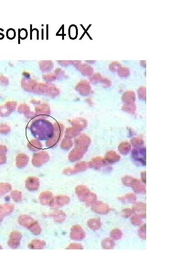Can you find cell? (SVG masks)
<instances>
[{"label": "cell", "instance_id": "52a82bcc", "mask_svg": "<svg viewBox=\"0 0 172 258\" xmlns=\"http://www.w3.org/2000/svg\"><path fill=\"white\" fill-rule=\"evenodd\" d=\"M119 71H123V73L120 74V75H121L122 77L127 76L129 74V70L127 68H121L119 69Z\"/></svg>", "mask_w": 172, "mask_h": 258}, {"label": "cell", "instance_id": "5b68a950", "mask_svg": "<svg viewBox=\"0 0 172 258\" xmlns=\"http://www.w3.org/2000/svg\"><path fill=\"white\" fill-rule=\"evenodd\" d=\"M45 242L40 241H34L30 244V248L31 249H42L45 246Z\"/></svg>", "mask_w": 172, "mask_h": 258}, {"label": "cell", "instance_id": "3957f363", "mask_svg": "<svg viewBox=\"0 0 172 258\" xmlns=\"http://www.w3.org/2000/svg\"><path fill=\"white\" fill-rule=\"evenodd\" d=\"M39 180L35 177L28 179L26 182V187L29 191H36L39 188Z\"/></svg>", "mask_w": 172, "mask_h": 258}, {"label": "cell", "instance_id": "7a4b0ae2", "mask_svg": "<svg viewBox=\"0 0 172 258\" xmlns=\"http://www.w3.org/2000/svg\"><path fill=\"white\" fill-rule=\"evenodd\" d=\"M69 201V197L66 196H58L52 199L49 205L53 208H57L63 206V205L68 203Z\"/></svg>", "mask_w": 172, "mask_h": 258}, {"label": "cell", "instance_id": "6da1fadb", "mask_svg": "<svg viewBox=\"0 0 172 258\" xmlns=\"http://www.w3.org/2000/svg\"><path fill=\"white\" fill-rule=\"evenodd\" d=\"M19 222L21 225L27 227L32 233L35 234H39L40 233V227L37 222L35 221L30 216H20Z\"/></svg>", "mask_w": 172, "mask_h": 258}, {"label": "cell", "instance_id": "8992f818", "mask_svg": "<svg viewBox=\"0 0 172 258\" xmlns=\"http://www.w3.org/2000/svg\"><path fill=\"white\" fill-rule=\"evenodd\" d=\"M121 65L119 63L113 62L110 65V69L112 71H116L120 68Z\"/></svg>", "mask_w": 172, "mask_h": 258}, {"label": "cell", "instance_id": "ba28073f", "mask_svg": "<svg viewBox=\"0 0 172 258\" xmlns=\"http://www.w3.org/2000/svg\"><path fill=\"white\" fill-rule=\"evenodd\" d=\"M15 33L14 30L12 29H10L7 31V37L9 39H12L14 38L15 37Z\"/></svg>", "mask_w": 172, "mask_h": 258}, {"label": "cell", "instance_id": "277c9868", "mask_svg": "<svg viewBox=\"0 0 172 258\" xmlns=\"http://www.w3.org/2000/svg\"><path fill=\"white\" fill-rule=\"evenodd\" d=\"M52 194L50 192H45L41 194L40 199L41 202L42 204H50L51 200H52Z\"/></svg>", "mask_w": 172, "mask_h": 258}]
</instances>
